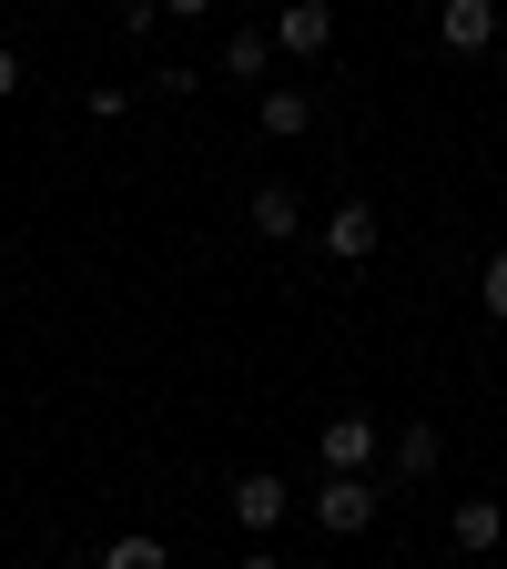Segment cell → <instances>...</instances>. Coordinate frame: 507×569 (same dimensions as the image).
Returning a JSON list of instances; mask_svg holds the SVG:
<instances>
[{
	"label": "cell",
	"instance_id": "6da1fadb",
	"mask_svg": "<svg viewBox=\"0 0 507 569\" xmlns=\"http://www.w3.org/2000/svg\"><path fill=\"white\" fill-rule=\"evenodd\" d=\"M376 448H386V438H376V417H366V407H335V417H325V438H315L325 478H366Z\"/></svg>",
	"mask_w": 507,
	"mask_h": 569
},
{
	"label": "cell",
	"instance_id": "7a4b0ae2",
	"mask_svg": "<svg viewBox=\"0 0 507 569\" xmlns=\"http://www.w3.org/2000/svg\"><path fill=\"white\" fill-rule=\"evenodd\" d=\"M376 509H386L376 478H325V488H315V529H325V539H366Z\"/></svg>",
	"mask_w": 507,
	"mask_h": 569
},
{
	"label": "cell",
	"instance_id": "3957f363",
	"mask_svg": "<svg viewBox=\"0 0 507 569\" xmlns=\"http://www.w3.org/2000/svg\"><path fill=\"white\" fill-rule=\"evenodd\" d=\"M274 51L325 61V51H335V11H325V0H284V11H274Z\"/></svg>",
	"mask_w": 507,
	"mask_h": 569
},
{
	"label": "cell",
	"instance_id": "277c9868",
	"mask_svg": "<svg viewBox=\"0 0 507 569\" xmlns=\"http://www.w3.org/2000/svg\"><path fill=\"white\" fill-rule=\"evenodd\" d=\"M437 41H447L457 61H477V51L497 41V0H437Z\"/></svg>",
	"mask_w": 507,
	"mask_h": 569
},
{
	"label": "cell",
	"instance_id": "5b68a950",
	"mask_svg": "<svg viewBox=\"0 0 507 569\" xmlns=\"http://www.w3.org/2000/svg\"><path fill=\"white\" fill-rule=\"evenodd\" d=\"M244 224H254L264 244H295V234H305V193H295V183H254Z\"/></svg>",
	"mask_w": 507,
	"mask_h": 569
},
{
	"label": "cell",
	"instance_id": "8992f818",
	"mask_svg": "<svg viewBox=\"0 0 507 569\" xmlns=\"http://www.w3.org/2000/svg\"><path fill=\"white\" fill-rule=\"evenodd\" d=\"M376 244H386V234H376V203H335V213H325V254H335V264H366Z\"/></svg>",
	"mask_w": 507,
	"mask_h": 569
},
{
	"label": "cell",
	"instance_id": "52a82bcc",
	"mask_svg": "<svg viewBox=\"0 0 507 569\" xmlns=\"http://www.w3.org/2000/svg\"><path fill=\"white\" fill-rule=\"evenodd\" d=\"M254 122H264V132H274V142H305V132H315V92H305V82H274V92H264V112H254Z\"/></svg>",
	"mask_w": 507,
	"mask_h": 569
},
{
	"label": "cell",
	"instance_id": "ba28073f",
	"mask_svg": "<svg viewBox=\"0 0 507 569\" xmlns=\"http://www.w3.org/2000/svg\"><path fill=\"white\" fill-rule=\"evenodd\" d=\"M447 539H457L467 559H487V549L507 539V509H497V498H457V519H447Z\"/></svg>",
	"mask_w": 507,
	"mask_h": 569
},
{
	"label": "cell",
	"instance_id": "9c48e42d",
	"mask_svg": "<svg viewBox=\"0 0 507 569\" xmlns=\"http://www.w3.org/2000/svg\"><path fill=\"white\" fill-rule=\"evenodd\" d=\"M284 509H295V488H284V478H264V468L234 478V519H244V529H274Z\"/></svg>",
	"mask_w": 507,
	"mask_h": 569
},
{
	"label": "cell",
	"instance_id": "30bf717a",
	"mask_svg": "<svg viewBox=\"0 0 507 569\" xmlns=\"http://www.w3.org/2000/svg\"><path fill=\"white\" fill-rule=\"evenodd\" d=\"M396 468H406V478H437V468H447V438H437L426 417H406V427H396Z\"/></svg>",
	"mask_w": 507,
	"mask_h": 569
},
{
	"label": "cell",
	"instance_id": "8fae6325",
	"mask_svg": "<svg viewBox=\"0 0 507 569\" xmlns=\"http://www.w3.org/2000/svg\"><path fill=\"white\" fill-rule=\"evenodd\" d=\"M224 71H234V82H264V71H274V31H254V21H244V31L224 41Z\"/></svg>",
	"mask_w": 507,
	"mask_h": 569
},
{
	"label": "cell",
	"instance_id": "7c38bea8",
	"mask_svg": "<svg viewBox=\"0 0 507 569\" xmlns=\"http://www.w3.org/2000/svg\"><path fill=\"white\" fill-rule=\"evenodd\" d=\"M102 569H173V559H163V539H153V529H132V539H112V549H102Z\"/></svg>",
	"mask_w": 507,
	"mask_h": 569
},
{
	"label": "cell",
	"instance_id": "4fadbf2b",
	"mask_svg": "<svg viewBox=\"0 0 507 569\" xmlns=\"http://www.w3.org/2000/svg\"><path fill=\"white\" fill-rule=\"evenodd\" d=\"M477 296H487V316H497V326H507V244H497V254H487V274H477Z\"/></svg>",
	"mask_w": 507,
	"mask_h": 569
},
{
	"label": "cell",
	"instance_id": "5bb4252c",
	"mask_svg": "<svg viewBox=\"0 0 507 569\" xmlns=\"http://www.w3.org/2000/svg\"><path fill=\"white\" fill-rule=\"evenodd\" d=\"M11 92H21V51L0 41V102H11Z\"/></svg>",
	"mask_w": 507,
	"mask_h": 569
},
{
	"label": "cell",
	"instance_id": "9a60e30c",
	"mask_svg": "<svg viewBox=\"0 0 507 569\" xmlns=\"http://www.w3.org/2000/svg\"><path fill=\"white\" fill-rule=\"evenodd\" d=\"M163 11H173V21H203V11H213V0H163Z\"/></svg>",
	"mask_w": 507,
	"mask_h": 569
},
{
	"label": "cell",
	"instance_id": "2e32d148",
	"mask_svg": "<svg viewBox=\"0 0 507 569\" xmlns=\"http://www.w3.org/2000/svg\"><path fill=\"white\" fill-rule=\"evenodd\" d=\"M244 569H284V559H274V549H254V559H244Z\"/></svg>",
	"mask_w": 507,
	"mask_h": 569
},
{
	"label": "cell",
	"instance_id": "e0dca14e",
	"mask_svg": "<svg viewBox=\"0 0 507 569\" xmlns=\"http://www.w3.org/2000/svg\"><path fill=\"white\" fill-rule=\"evenodd\" d=\"M71 569H82V559H71Z\"/></svg>",
	"mask_w": 507,
	"mask_h": 569
}]
</instances>
